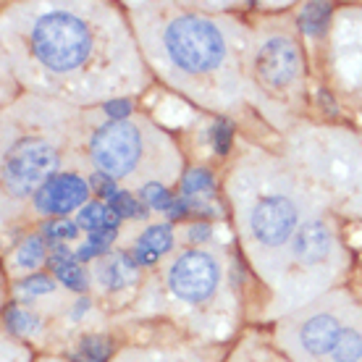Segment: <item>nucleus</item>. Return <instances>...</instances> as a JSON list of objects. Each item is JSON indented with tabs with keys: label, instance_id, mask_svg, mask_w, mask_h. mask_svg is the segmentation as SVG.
Segmentation results:
<instances>
[{
	"label": "nucleus",
	"instance_id": "1",
	"mask_svg": "<svg viewBox=\"0 0 362 362\" xmlns=\"http://www.w3.org/2000/svg\"><path fill=\"white\" fill-rule=\"evenodd\" d=\"M32 50L50 71H71L90 53V32L82 18L55 11L35 24Z\"/></svg>",
	"mask_w": 362,
	"mask_h": 362
},
{
	"label": "nucleus",
	"instance_id": "2",
	"mask_svg": "<svg viewBox=\"0 0 362 362\" xmlns=\"http://www.w3.org/2000/svg\"><path fill=\"white\" fill-rule=\"evenodd\" d=\"M163 42L171 61L184 71L216 69L226 55V42L218 27L197 16L173 18L165 29Z\"/></svg>",
	"mask_w": 362,
	"mask_h": 362
},
{
	"label": "nucleus",
	"instance_id": "3",
	"mask_svg": "<svg viewBox=\"0 0 362 362\" xmlns=\"http://www.w3.org/2000/svg\"><path fill=\"white\" fill-rule=\"evenodd\" d=\"M92 160L110 179L127 176L134 171L139 153H142V142H139V132L127 121H110L105 127L98 129V134L92 136Z\"/></svg>",
	"mask_w": 362,
	"mask_h": 362
},
{
	"label": "nucleus",
	"instance_id": "4",
	"mask_svg": "<svg viewBox=\"0 0 362 362\" xmlns=\"http://www.w3.org/2000/svg\"><path fill=\"white\" fill-rule=\"evenodd\" d=\"M218 263L205 252H184L168 271V286L184 302H202L218 286Z\"/></svg>",
	"mask_w": 362,
	"mask_h": 362
},
{
	"label": "nucleus",
	"instance_id": "5",
	"mask_svg": "<svg viewBox=\"0 0 362 362\" xmlns=\"http://www.w3.org/2000/svg\"><path fill=\"white\" fill-rule=\"evenodd\" d=\"M55 163H58V158H55L53 147L47 142L32 139V142H21L8 155L3 176L13 192H29L55 171Z\"/></svg>",
	"mask_w": 362,
	"mask_h": 362
},
{
	"label": "nucleus",
	"instance_id": "6",
	"mask_svg": "<svg viewBox=\"0 0 362 362\" xmlns=\"http://www.w3.org/2000/svg\"><path fill=\"white\" fill-rule=\"evenodd\" d=\"M297 226V208L289 197L271 194L260 199L252 210V234L268 247L284 245Z\"/></svg>",
	"mask_w": 362,
	"mask_h": 362
},
{
	"label": "nucleus",
	"instance_id": "7",
	"mask_svg": "<svg viewBox=\"0 0 362 362\" xmlns=\"http://www.w3.org/2000/svg\"><path fill=\"white\" fill-rule=\"evenodd\" d=\"M90 189L79 176L58 173L47 179L35 194V205L40 213H71L79 205H87Z\"/></svg>",
	"mask_w": 362,
	"mask_h": 362
},
{
	"label": "nucleus",
	"instance_id": "8",
	"mask_svg": "<svg viewBox=\"0 0 362 362\" xmlns=\"http://www.w3.org/2000/svg\"><path fill=\"white\" fill-rule=\"evenodd\" d=\"M257 74L271 87H286L299 74V53L286 37L268 40L257 53Z\"/></svg>",
	"mask_w": 362,
	"mask_h": 362
},
{
	"label": "nucleus",
	"instance_id": "9",
	"mask_svg": "<svg viewBox=\"0 0 362 362\" xmlns=\"http://www.w3.org/2000/svg\"><path fill=\"white\" fill-rule=\"evenodd\" d=\"M299 339H302V346L310 354L320 357V354H328L336 349L339 339H341V326L334 315H315L302 326Z\"/></svg>",
	"mask_w": 362,
	"mask_h": 362
},
{
	"label": "nucleus",
	"instance_id": "10",
	"mask_svg": "<svg viewBox=\"0 0 362 362\" xmlns=\"http://www.w3.org/2000/svg\"><path fill=\"white\" fill-rule=\"evenodd\" d=\"M294 252L302 263L315 265L320 263L328 252H331V231H328L326 223L320 221H310L297 231V239H294Z\"/></svg>",
	"mask_w": 362,
	"mask_h": 362
},
{
	"label": "nucleus",
	"instance_id": "11",
	"mask_svg": "<svg viewBox=\"0 0 362 362\" xmlns=\"http://www.w3.org/2000/svg\"><path fill=\"white\" fill-rule=\"evenodd\" d=\"M118 221H121V218L110 208H105L103 202H87V205L79 210V218H76V223L82 228H87L90 234H98V231H116Z\"/></svg>",
	"mask_w": 362,
	"mask_h": 362
},
{
	"label": "nucleus",
	"instance_id": "12",
	"mask_svg": "<svg viewBox=\"0 0 362 362\" xmlns=\"http://www.w3.org/2000/svg\"><path fill=\"white\" fill-rule=\"evenodd\" d=\"M136 276V260L134 257H127V255H116L110 257L108 263L103 265L100 271V279L105 281L108 289H124L129 286Z\"/></svg>",
	"mask_w": 362,
	"mask_h": 362
},
{
	"label": "nucleus",
	"instance_id": "13",
	"mask_svg": "<svg viewBox=\"0 0 362 362\" xmlns=\"http://www.w3.org/2000/svg\"><path fill=\"white\" fill-rule=\"evenodd\" d=\"M47 263H53L55 276H58V281H64V286H69V289H74V291L87 289V276H84V271L79 268L76 257H71L64 247H58V255L50 257Z\"/></svg>",
	"mask_w": 362,
	"mask_h": 362
},
{
	"label": "nucleus",
	"instance_id": "14",
	"mask_svg": "<svg viewBox=\"0 0 362 362\" xmlns=\"http://www.w3.org/2000/svg\"><path fill=\"white\" fill-rule=\"evenodd\" d=\"M173 245V234L168 226H150L145 234L139 236V245L136 250L139 252H147V255H155V257H160L163 252H168Z\"/></svg>",
	"mask_w": 362,
	"mask_h": 362
},
{
	"label": "nucleus",
	"instance_id": "15",
	"mask_svg": "<svg viewBox=\"0 0 362 362\" xmlns=\"http://www.w3.org/2000/svg\"><path fill=\"white\" fill-rule=\"evenodd\" d=\"M328 16H331V6H328V3H310V6H305L302 13H299V27L310 37L323 35V29H326V24H328Z\"/></svg>",
	"mask_w": 362,
	"mask_h": 362
},
{
	"label": "nucleus",
	"instance_id": "16",
	"mask_svg": "<svg viewBox=\"0 0 362 362\" xmlns=\"http://www.w3.org/2000/svg\"><path fill=\"white\" fill-rule=\"evenodd\" d=\"M336 362H360L362 360V336L357 331H341V339L334 349Z\"/></svg>",
	"mask_w": 362,
	"mask_h": 362
},
{
	"label": "nucleus",
	"instance_id": "17",
	"mask_svg": "<svg viewBox=\"0 0 362 362\" xmlns=\"http://www.w3.org/2000/svg\"><path fill=\"white\" fill-rule=\"evenodd\" d=\"M110 354V341L100 339V336H90L84 339L79 352L74 354V362H105Z\"/></svg>",
	"mask_w": 362,
	"mask_h": 362
},
{
	"label": "nucleus",
	"instance_id": "18",
	"mask_svg": "<svg viewBox=\"0 0 362 362\" xmlns=\"http://www.w3.org/2000/svg\"><path fill=\"white\" fill-rule=\"evenodd\" d=\"M45 257V245L40 236H29L21 242V247L16 250V265L18 268H35L40 260Z\"/></svg>",
	"mask_w": 362,
	"mask_h": 362
},
{
	"label": "nucleus",
	"instance_id": "19",
	"mask_svg": "<svg viewBox=\"0 0 362 362\" xmlns=\"http://www.w3.org/2000/svg\"><path fill=\"white\" fill-rule=\"evenodd\" d=\"M110 210L116 213L118 218H145L147 216V208L139 202L136 197L127 194V192H118L116 197L108 199Z\"/></svg>",
	"mask_w": 362,
	"mask_h": 362
},
{
	"label": "nucleus",
	"instance_id": "20",
	"mask_svg": "<svg viewBox=\"0 0 362 362\" xmlns=\"http://www.w3.org/2000/svg\"><path fill=\"white\" fill-rule=\"evenodd\" d=\"M213 189V176L205 168H197V171H189L187 179H184V194L187 197H194V194H208Z\"/></svg>",
	"mask_w": 362,
	"mask_h": 362
},
{
	"label": "nucleus",
	"instance_id": "21",
	"mask_svg": "<svg viewBox=\"0 0 362 362\" xmlns=\"http://www.w3.org/2000/svg\"><path fill=\"white\" fill-rule=\"evenodd\" d=\"M45 236L50 242H64V239H76V231H79V223L74 221H66V218H55L50 223H45Z\"/></svg>",
	"mask_w": 362,
	"mask_h": 362
},
{
	"label": "nucleus",
	"instance_id": "22",
	"mask_svg": "<svg viewBox=\"0 0 362 362\" xmlns=\"http://www.w3.org/2000/svg\"><path fill=\"white\" fill-rule=\"evenodd\" d=\"M142 199L155 210H171L173 205H176L173 197L165 192V187H160V184H147L145 189H142Z\"/></svg>",
	"mask_w": 362,
	"mask_h": 362
},
{
	"label": "nucleus",
	"instance_id": "23",
	"mask_svg": "<svg viewBox=\"0 0 362 362\" xmlns=\"http://www.w3.org/2000/svg\"><path fill=\"white\" fill-rule=\"evenodd\" d=\"M231 134H234V127H231V121L226 118H218L216 127H213V147H216L218 155H226L228 147H231Z\"/></svg>",
	"mask_w": 362,
	"mask_h": 362
},
{
	"label": "nucleus",
	"instance_id": "24",
	"mask_svg": "<svg viewBox=\"0 0 362 362\" xmlns=\"http://www.w3.org/2000/svg\"><path fill=\"white\" fill-rule=\"evenodd\" d=\"M6 320H8V328L13 331V334H32L37 328V320L29 313H21V310H8V315H6Z\"/></svg>",
	"mask_w": 362,
	"mask_h": 362
},
{
	"label": "nucleus",
	"instance_id": "25",
	"mask_svg": "<svg viewBox=\"0 0 362 362\" xmlns=\"http://www.w3.org/2000/svg\"><path fill=\"white\" fill-rule=\"evenodd\" d=\"M18 289L24 291V294H47V291H53V281L47 279V276H29V279L21 281V286Z\"/></svg>",
	"mask_w": 362,
	"mask_h": 362
},
{
	"label": "nucleus",
	"instance_id": "26",
	"mask_svg": "<svg viewBox=\"0 0 362 362\" xmlns=\"http://www.w3.org/2000/svg\"><path fill=\"white\" fill-rule=\"evenodd\" d=\"M105 113L110 116V121H124L132 113V103L129 100H110V103H105Z\"/></svg>",
	"mask_w": 362,
	"mask_h": 362
},
{
	"label": "nucleus",
	"instance_id": "27",
	"mask_svg": "<svg viewBox=\"0 0 362 362\" xmlns=\"http://www.w3.org/2000/svg\"><path fill=\"white\" fill-rule=\"evenodd\" d=\"M95 189H98L100 197H108V199H113L118 194L113 179H110V176H105V173H100L98 179H95Z\"/></svg>",
	"mask_w": 362,
	"mask_h": 362
},
{
	"label": "nucleus",
	"instance_id": "28",
	"mask_svg": "<svg viewBox=\"0 0 362 362\" xmlns=\"http://www.w3.org/2000/svg\"><path fill=\"white\" fill-rule=\"evenodd\" d=\"M210 234H213V228H210L208 223H194V226L189 228V239H192V242H205Z\"/></svg>",
	"mask_w": 362,
	"mask_h": 362
},
{
	"label": "nucleus",
	"instance_id": "29",
	"mask_svg": "<svg viewBox=\"0 0 362 362\" xmlns=\"http://www.w3.org/2000/svg\"><path fill=\"white\" fill-rule=\"evenodd\" d=\"M317 103H320V105H326V108L331 110V113H336V105L331 103V98H328V95L323 90H320V95H317Z\"/></svg>",
	"mask_w": 362,
	"mask_h": 362
},
{
	"label": "nucleus",
	"instance_id": "30",
	"mask_svg": "<svg viewBox=\"0 0 362 362\" xmlns=\"http://www.w3.org/2000/svg\"><path fill=\"white\" fill-rule=\"evenodd\" d=\"M87 308H90V302H87V299H79V305H76V308H74V313H71L74 320H76V317L82 315V313H84Z\"/></svg>",
	"mask_w": 362,
	"mask_h": 362
}]
</instances>
